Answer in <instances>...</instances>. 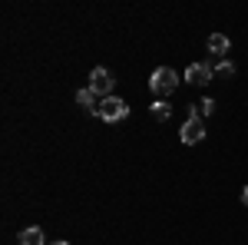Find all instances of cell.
Here are the masks:
<instances>
[{"instance_id":"7c38bea8","label":"cell","mask_w":248,"mask_h":245,"mask_svg":"<svg viewBox=\"0 0 248 245\" xmlns=\"http://www.w3.org/2000/svg\"><path fill=\"white\" fill-rule=\"evenodd\" d=\"M242 202H245V206H248V186L242 189Z\"/></svg>"},{"instance_id":"ba28073f","label":"cell","mask_w":248,"mask_h":245,"mask_svg":"<svg viewBox=\"0 0 248 245\" xmlns=\"http://www.w3.org/2000/svg\"><path fill=\"white\" fill-rule=\"evenodd\" d=\"M77 103H79V106H86L90 113H96V106H99V96H96L90 86H83V90H77Z\"/></svg>"},{"instance_id":"8992f818","label":"cell","mask_w":248,"mask_h":245,"mask_svg":"<svg viewBox=\"0 0 248 245\" xmlns=\"http://www.w3.org/2000/svg\"><path fill=\"white\" fill-rule=\"evenodd\" d=\"M232 50V43H229V37H225V33H212L209 37V53L215 60H225V53H229Z\"/></svg>"},{"instance_id":"8fae6325","label":"cell","mask_w":248,"mask_h":245,"mask_svg":"<svg viewBox=\"0 0 248 245\" xmlns=\"http://www.w3.org/2000/svg\"><path fill=\"white\" fill-rule=\"evenodd\" d=\"M195 110H199V116H212V113H215V99H209V96H205L202 103H195Z\"/></svg>"},{"instance_id":"5b68a950","label":"cell","mask_w":248,"mask_h":245,"mask_svg":"<svg viewBox=\"0 0 248 245\" xmlns=\"http://www.w3.org/2000/svg\"><path fill=\"white\" fill-rule=\"evenodd\" d=\"M212 76H215L212 63H192L189 70H186V80H189L192 86H205V83H212Z\"/></svg>"},{"instance_id":"4fadbf2b","label":"cell","mask_w":248,"mask_h":245,"mask_svg":"<svg viewBox=\"0 0 248 245\" xmlns=\"http://www.w3.org/2000/svg\"><path fill=\"white\" fill-rule=\"evenodd\" d=\"M50 245H66V242H50Z\"/></svg>"},{"instance_id":"277c9868","label":"cell","mask_w":248,"mask_h":245,"mask_svg":"<svg viewBox=\"0 0 248 245\" xmlns=\"http://www.w3.org/2000/svg\"><path fill=\"white\" fill-rule=\"evenodd\" d=\"M113 86H116L113 70H106V66H96L93 73H90V90H93V93L99 96V99L113 96Z\"/></svg>"},{"instance_id":"3957f363","label":"cell","mask_w":248,"mask_h":245,"mask_svg":"<svg viewBox=\"0 0 248 245\" xmlns=\"http://www.w3.org/2000/svg\"><path fill=\"white\" fill-rule=\"evenodd\" d=\"M182 143L186 146H195V143H202L205 139V119L199 116V110L195 106H189V119H186V126H182Z\"/></svg>"},{"instance_id":"7a4b0ae2","label":"cell","mask_w":248,"mask_h":245,"mask_svg":"<svg viewBox=\"0 0 248 245\" xmlns=\"http://www.w3.org/2000/svg\"><path fill=\"white\" fill-rule=\"evenodd\" d=\"M175 86H179V73H175L172 66H159V70H153V76H149V90H153V93L169 96Z\"/></svg>"},{"instance_id":"6da1fadb","label":"cell","mask_w":248,"mask_h":245,"mask_svg":"<svg viewBox=\"0 0 248 245\" xmlns=\"http://www.w3.org/2000/svg\"><path fill=\"white\" fill-rule=\"evenodd\" d=\"M103 123H119V119H126L129 116V106H126V99H119V96H106V99H99V106H96V113Z\"/></svg>"},{"instance_id":"30bf717a","label":"cell","mask_w":248,"mask_h":245,"mask_svg":"<svg viewBox=\"0 0 248 245\" xmlns=\"http://www.w3.org/2000/svg\"><path fill=\"white\" fill-rule=\"evenodd\" d=\"M215 73H218V76H235V63H232L229 57H225V60H215Z\"/></svg>"},{"instance_id":"9c48e42d","label":"cell","mask_w":248,"mask_h":245,"mask_svg":"<svg viewBox=\"0 0 248 245\" xmlns=\"http://www.w3.org/2000/svg\"><path fill=\"white\" fill-rule=\"evenodd\" d=\"M149 116H153L155 123H166L172 116V103H166V99H155L153 106H149Z\"/></svg>"},{"instance_id":"52a82bcc","label":"cell","mask_w":248,"mask_h":245,"mask_svg":"<svg viewBox=\"0 0 248 245\" xmlns=\"http://www.w3.org/2000/svg\"><path fill=\"white\" fill-rule=\"evenodd\" d=\"M20 245H46V235H43V229L30 226L20 232Z\"/></svg>"}]
</instances>
